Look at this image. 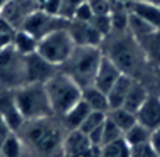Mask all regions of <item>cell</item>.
Returning a JSON list of instances; mask_svg holds the SVG:
<instances>
[{
  "instance_id": "1",
  "label": "cell",
  "mask_w": 160,
  "mask_h": 157,
  "mask_svg": "<svg viewBox=\"0 0 160 157\" xmlns=\"http://www.w3.org/2000/svg\"><path fill=\"white\" fill-rule=\"evenodd\" d=\"M68 130L59 117L25 122L17 132L22 140L24 152L29 150L36 157H62V142Z\"/></svg>"
},
{
  "instance_id": "2",
  "label": "cell",
  "mask_w": 160,
  "mask_h": 157,
  "mask_svg": "<svg viewBox=\"0 0 160 157\" xmlns=\"http://www.w3.org/2000/svg\"><path fill=\"white\" fill-rule=\"evenodd\" d=\"M101 58H103L101 47L76 46L74 51L71 52V56L68 58V61L59 69L62 73H66L69 78H72L81 88H86V86L93 85Z\"/></svg>"
},
{
  "instance_id": "3",
  "label": "cell",
  "mask_w": 160,
  "mask_h": 157,
  "mask_svg": "<svg viewBox=\"0 0 160 157\" xmlns=\"http://www.w3.org/2000/svg\"><path fill=\"white\" fill-rule=\"evenodd\" d=\"M44 88L54 117H62L69 108L79 102L83 95V88L61 69L49 81L44 83Z\"/></svg>"
},
{
  "instance_id": "4",
  "label": "cell",
  "mask_w": 160,
  "mask_h": 157,
  "mask_svg": "<svg viewBox=\"0 0 160 157\" xmlns=\"http://www.w3.org/2000/svg\"><path fill=\"white\" fill-rule=\"evenodd\" d=\"M14 95L25 122L41 120L54 115L44 85H24L14 90Z\"/></svg>"
},
{
  "instance_id": "5",
  "label": "cell",
  "mask_w": 160,
  "mask_h": 157,
  "mask_svg": "<svg viewBox=\"0 0 160 157\" xmlns=\"http://www.w3.org/2000/svg\"><path fill=\"white\" fill-rule=\"evenodd\" d=\"M74 47L76 44L72 41L71 34H69L68 27H64L39 39L36 52L41 54L44 59H47L49 63H52L54 66L61 68L71 56V52L74 51Z\"/></svg>"
},
{
  "instance_id": "6",
  "label": "cell",
  "mask_w": 160,
  "mask_h": 157,
  "mask_svg": "<svg viewBox=\"0 0 160 157\" xmlns=\"http://www.w3.org/2000/svg\"><path fill=\"white\" fill-rule=\"evenodd\" d=\"M25 85V56L12 46L0 51V88L17 90Z\"/></svg>"
},
{
  "instance_id": "7",
  "label": "cell",
  "mask_w": 160,
  "mask_h": 157,
  "mask_svg": "<svg viewBox=\"0 0 160 157\" xmlns=\"http://www.w3.org/2000/svg\"><path fill=\"white\" fill-rule=\"evenodd\" d=\"M106 58H110L113 63L122 69V73H127V75L133 76V71H135V64H137V56L143 54L138 46V42L133 39L132 36H125L122 32L118 36V39H115L110 44V47L103 52Z\"/></svg>"
},
{
  "instance_id": "8",
  "label": "cell",
  "mask_w": 160,
  "mask_h": 157,
  "mask_svg": "<svg viewBox=\"0 0 160 157\" xmlns=\"http://www.w3.org/2000/svg\"><path fill=\"white\" fill-rule=\"evenodd\" d=\"M68 24H69V20H64L61 17H56V15H49V14H46V12H42L41 8H37L36 12H32V14L25 19V22L22 24L20 29L27 30L29 34H32V36L39 41L41 37L54 32V30L68 27Z\"/></svg>"
},
{
  "instance_id": "9",
  "label": "cell",
  "mask_w": 160,
  "mask_h": 157,
  "mask_svg": "<svg viewBox=\"0 0 160 157\" xmlns=\"http://www.w3.org/2000/svg\"><path fill=\"white\" fill-rule=\"evenodd\" d=\"M58 71V66H54L37 52L25 56V85H44Z\"/></svg>"
},
{
  "instance_id": "10",
  "label": "cell",
  "mask_w": 160,
  "mask_h": 157,
  "mask_svg": "<svg viewBox=\"0 0 160 157\" xmlns=\"http://www.w3.org/2000/svg\"><path fill=\"white\" fill-rule=\"evenodd\" d=\"M37 3L34 0H8L0 10V15L7 20L15 30L22 27L29 15L37 10Z\"/></svg>"
},
{
  "instance_id": "11",
  "label": "cell",
  "mask_w": 160,
  "mask_h": 157,
  "mask_svg": "<svg viewBox=\"0 0 160 157\" xmlns=\"http://www.w3.org/2000/svg\"><path fill=\"white\" fill-rule=\"evenodd\" d=\"M0 115H2L3 122L10 127L12 132L17 133L24 127L25 120H24L20 110H19V107H17L14 90L0 88Z\"/></svg>"
},
{
  "instance_id": "12",
  "label": "cell",
  "mask_w": 160,
  "mask_h": 157,
  "mask_svg": "<svg viewBox=\"0 0 160 157\" xmlns=\"http://www.w3.org/2000/svg\"><path fill=\"white\" fill-rule=\"evenodd\" d=\"M68 30L71 34L76 46H91L101 47L105 37L98 32L89 22H79V20H69Z\"/></svg>"
},
{
  "instance_id": "13",
  "label": "cell",
  "mask_w": 160,
  "mask_h": 157,
  "mask_svg": "<svg viewBox=\"0 0 160 157\" xmlns=\"http://www.w3.org/2000/svg\"><path fill=\"white\" fill-rule=\"evenodd\" d=\"M137 122L147 127L150 132L160 130V97L148 95L138 112L135 113Z\"/></svg>"
},
{
  "instance_id": "14",
  "label": "cell",
  "mask_w": 160,
  "mask_h": 157,
  "mask_svg": "<svg viewBox=\"0 0 160 157\" xmlns=\"http://www.w3.org/2000/svg\"><path fill=\"white\" fill-rule=\"evenodd\" d=\"M120 76H122V69L116 66L110 58H106V56L103 54L101 61H99L98 71H96V75H94L93 86H96L98 90L103 91V93H108L110 88L115 85V81L118 80Z\"/></svg>"
},
{
  "instance_id": "15",
  "label": "cell",
  "mask_w": 160,
  "mask_h": 157,
  "mask_svg": "<svg viewBox=\"0 0 160 157\" xmlns=\"http://www.w3.org/2000/svg\"><path fill=\"white\" fill-rule=\"evenodd\" d=\"M127 8L132 15L142 19L143 22L152 25L153 29H160V7L143 0H132L127 3Z\"/></svg>"
},
{
  "instance_id": "16",
  "label": "cell",
  "mask_w": 160,
  "mask_h": 157,
  "mask_svg": "<svg viewBox=\"0 0 160 157\" xmlns=\"http://www.w3.org/2000/svg\"><path fill=\"white\" fill-rule=\"evenodd\" d=\"M88 135L81 130H68L62 142V157H78L91 149Z\"/></svg>"
},
{
  "instance_id": "17",
  "label": "cell",
  "mask_w": 160,
  "mask_h": 157,
  "mask_svg": "<svg viewBox=\"0 0 160 157\" xmlns=\"http://www.w3.org/2000/svg\"><path fill=\"white\" fill-rule=\"evenodd\" d=\"M138 46H140L143 58L148 61L152 66L160 69V29L153 30L152 34L145 36L143 39H138Z\"/></svg>"
},
{
  "instance_id": "18",
  "label": "cell",
  "mask_w": 160,
  "mask_h": 157,
  "mask_svg": "<svg viewBox=\"0 0 160 157\" xmlns=\"http://www.w3.org/2000/svg\"><path fill=\"white\" fill-rule=\"evenodd\" d=\"M135 83V78L127 75V73H122V76L115 81V85L110 88V91L106 93L108 97V103H110V108H120L125 102V97H127L128 90L132 88V85Z\"/></svg>"
},
{
  "instance_id": "19",
  "label": "cell",
  "mask_w": 160,
  "mask_h": 157,
  "mask_svg": "<svg viewBox=\"0 0 160 157\" xmlns=\"http://www.w3.org/2000/svg\"><path fill=\"white\" fill-rule=\"evenodd\" d=\"M89 112H91V108H89L83 100H79L74 107H71L62 117H59V118H61L66 130H78L81 127V123L84 122V118L89 115Z\"/></svg>"
},
{
  "instance_id": "20",
  "label": "cell",
  "mask_w": 160,
  "mask_h": 157,
  "mask_svg": "<svg viewBox=\"0 0 160 157\" xmlns=\"http://www.w3.org/2000/svg\"><path fill=\"white\" fill-rule=\"evenodd\" d=\"M81 100L91 108L93 112H103L108 113L110 110V103H108V97L106 93H103L101 90H98L96 86H86L83 88V95H81Z\"/></svg>"
},
{
  "instance_id": "21",
  "label": "cell",
  "mask_w": 160,
  "mask_h": 157,
  "mask_svg": "<svg viewBox=\"0 0 160 157\" xmlns=\"http://www.w3.org/2000/svg\"><path fill=\"white\" fill-rule=\"evenodd\" d=\"M147 97H148L147 88L138 80H135V83L132 85V88L128 90L127 97H125V102L122 105V108H125V110H128L132 113H137L138 108H140L142 105H143V102L147 100Z\"/></svg>"
},
{
  "instance_id": "22",
  "label": "cell",
  "mask_w": 160,
  "mask_h": 157,
  "mask_svg": "<svg viewBox=\"0 0 160 157\" xmlns=\"http://www.w3.org/2000/svg\"><path fill=\"white\" fill-rule=\"evenodd\" d=\"M37 42H39L37 39L24 29H17L14 32V37H12V47L24 56L36 52L37 51Z\"/></svg>"
},
{
  "instance_id": "23",
  "label": "cell",
  "mask_w": 160,
  "mask_h": 157,
  "mask_svg": "<svg viewBox=\"0 0 160 157\" xmlns=\"http://www.w3.org/2000/svg\"><path fill=\"white\" fill-rule=\"evenodd\" d=\"M106 117L110 118L113 123L118 127L122 132L125 133L130 127H133V125L137 123V117H135V113H132V112H128V110H125V108H110L106 113Z\"/></svg>"
},
{
  "instance_id": "24",
  "label": "cell",
  "mask_w": 160,
  "mask_h": 157,
  "mask_svg": "<svg viewBox=\"0 0 160 157\" xmlns=\"http://www.w3.org/2000/svg\"><path fill=\"white\" fill-rule=\"evenodd\" d=\"M150 137H152V132H150L147 127H143L142 123H138V122L123 133V139L127 140V144L130 147H135V145H140V144L150 142Z\"/></svg>"
},
{
  "instance_id": "25",
  "label": "cell",
  "mask_w": 160,
  "mask_h": 157,
  "mask_svg": "<svg viewBox=\"0 0 160 157\" xmlns=\"http://www.w3.org/2000/svg\"><path fill=\"white\" fill-rule=\"evenodd\" d=\"M101 157H130V145L123 137L99 147Z\"/></svg>"
},
{
  "instance_id": "26",
  "label": "cell",
  "mask_w": 160,
  "mask_h": 157,
  "mask_svg": "<svg viewBox=\"0 0 160 157\" xmlns=\"http://www.w3.org/2000/svg\"><path fill=\"white\" fill-rule=\"evenodd\" d=\"M0 154L3 157H24V147H22V140L15 132H12L7 137V140L2 144L0 147Z\"/></svg>"
},
{
  "instance_id": "27",
  "label": "cell",
  "mask_w": 160,
  "mask_h": 157,
  "mask_svg": "<svg viewBox=\"0 0 160 157\" xmlns=\"http://www.w3.org/2000/svg\"><path fill=\"white\" fill-rule=\"evenodd\" d=\"M106 120V113H103V112H89V115L84 118V122L81 123V127L78 128V130H81L83 133L88 135L89 132H93L94 128H98L99 125H103V122Z\"/></svg>"
},
{
  "instance_id": "28",
  "label": "cell",
  "mask_w": 160,
  "mask_h": 157,
  "mask_svg": "<svg viewBox=\"0 0 160 157\" xmlns=\"http://www.w3.org/2000/svg\"><path fill=\"white\" fill-rule=\"evenodd\" d=\"M120 137H123V132L106 117L105 123H103V132H101V145H105L108 142H113Z\"/></svg>"
},
{
  "instance_id": "29",
  "label": "cell",
  "mask_w": 160,
  "mask_h": 157,
  "mask_svg": "<svg viewBox=\"0 0 160 157\" xmlns=\"http://www.w3.org/2000/svg\"><path fill=\"white\" fill-rule=\"evenodd\" d=\"M89 24H91L105 39L110 36L111 32H113V29H111V19H110V15H93V19L89 20Z\"/></svg>"
},
{
  "instance_id": "30",
  "label": "cell",
  "mask_w": 160,
  "mask_h": 157,
  "mask_svg": "<svg viewBox=\"0 0 160 157\" xmlns=\"http://www.w3.org/2000/svg\"><path fill=\"white\" fill-rule=\"evenodd\" d=\"M84 0H61V10H59V17L64 20H71L74 17L76 8L83 3Z\"/></svg>"
},
{
  "instance_id": "31",
  "label": "cell",
  "mask_w": 160,
  "mask_h": 157,
  "mask_svg": "<svg viewBox=\"0 0 160 157\" xmlns=\"http://www.w3.org/2000/svg\"><path fill=\"white\" fill-rule=\"evenodd\" d=\"M93 15H110L113 10V0H88Z\"/></svg>"
},
{
  "instance_id": "32",
  "label": "cell",
  "mask_w": 160,
  "mask_h": 157,
  "mask_svg": "<svg viewBox=\"0 0 160 157\" xmlns=\"http://www.w3.org/2000/svg\"><path fill=\"white\" fill-rule=\"evenodd\" d=\"M130 157H158V155L155 154L150 142H147V144H140V145H135V147H130Z\"/></svg>"
},
{
  "instance_id": "33",
  "label": "cell",
  "mask_w": 160,
  "mask_h": 157,
  "mask_svg": "<svg viewBox=\"0 0 160 157\" xmlns=\"http://www.w3.org/2000/svg\"><path fill=\"white\" fill-rule=\"evenodd\" d=\"M91 19H93V10H91V7H89L88 0H84V2L76 8L74 17H72L71 20H79V22H89Z\"/></svg>"
},
{
  "instance_id": "34",
  "label": "cell",
  "mask_w": 160,
  "mask_h": 157,
  "mask_svg": "<svg viewBox=\"0 0 160 157\" xmlns=\"http://www.w3.org/2000/svg\"><path fill=\"white\" fill-rule=\"evenodd\" d=\"M39 8H41L42 12H46V14H49V15L59 17V10H61V0H46V2L42 3Z\"/></svg>"
},
{
  "instance_id": "35",
  "label": "cell",
  "mask_w": 160,
  "mask_h": 157,
  "mask_svg": "<svg viewBox=\"0 0 160 157\" xmlns=\"http://www.w3.org/2000/svg\"><path fill=\"white\" fill-rule=\"evenodd\" d=\"M150 145L155 150V154L160 157V130H155L152 132V137H150Z\"/></svg>"
},
{
  "instance_id": "36",
  "label": "cell",
  "mask_w": 160,
  "mask_h": 157,
  "mask_svg": "<svg viewBox=\"0 0 160 157\" xmlns=\"http://www.w3.org/2000/svg\"><path fill=\"white\" fill-rule=\"evenodd\" d=\"M14 32H15V29L0 15V34H14Z\"/></svg>"
},
{
  "instance_id": "37",
  "label": "cell",
  "mask_w": 160,
  "mask_h": 157,
  "mask_svg": "<svg viewBox=\"0 0 160 157\" xmlns=\"http://www.w3.org/2000/svg\"><path fill=\"white\" fill-rule=\"evenodd\" d=\"M12 37H14V34H0V51L12 46Z\"/></svg>"
},
{
  "instance_id": "38",
  "label": "cell",
  "mask_w": 160,
  "mask_h": 157,
  "mask_svg": "<svg viewBox=\"0 0 160 157\" xmlns=\"http://www.w3.org/2000/svg\"><path fill=\"white\" fill-rule=\"evenodd\" d=\"M12 133V130H10V127H8L7 123H2L0 125V147H2V144L7 140V137Z\"/></svg>"
},
{
  "instance_id": "39",
  "label": "cell",
  "mask_w": 160,
  "mask_h": 157,
  "mask_svg": "<svg viewBox=\"0 0 160 157\" xmlns=\"http://www.w3.org/2000/svg\"><path fill=\"white\" fill-rule=\"evenodd\" d=\"M113 2H116V3H123V5H127L128 2H132V0H113Z\"/></svg>"
},
{
  "instance_id": "40",
  "label": "cell",
  "mask_w": 160,
  "mask_h": 157,
  "mask_svg": "<svg viewBox=\"0 0 160 157\" xmlns=\"http://www.w3.org/2000/svg\"><path fill=\"white\" fill-rule=\"evenodd\" d=\"M143 2H150V3H155V5L160 7V0H143Z\"/></svg>"
},
{
  "instance_id": "41",
  "label": "cell",
  "mask_w": 160,
  "mask_h": 157,
  "mask_svg": "<svg viewBox=\"0 0 160 157\" xmlns=\"http://www.w3.org/2000/svg\"><path fill=\"white\" fill-rule=\"evenodd\" d=\"M34 2H36V3H37V7H41V5H42V3H44V2H46V0H34Z\"/></svg>"
},
{
  "instance_id": "42",
  "label": "cell",
  "mask_w": 160,
  "mask_h": 157,
  "mask_svg": "<svg viewBox=\"0 0 160 157\" xmlns=\"http://www.w3.org/2000/svg\"><path fill=\"white\" fill-rule=\"evenodd\" d=\"M2 123H5V122H3V118H2V115H0V125Z\"/></svg>"
},
{
  "instance_id": "43",
  "label": "cell",
  "mask_w": 160,
  "mask_h": 157,
  "mask_svg": "<svg viewBox=\"0 0 160 157\" xmlns=\"http://www.w3.org/2000/svg\"><path fill=\"white\" fill-rule=\"evenodd\" d=\"M0 157H3V155H2V154H0Z\"/></svg>"
}]
</instances>
